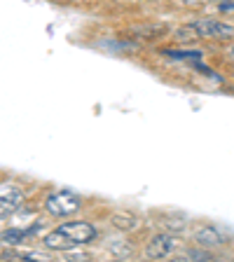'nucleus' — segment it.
I'll list each match as a JSON object with an SVG mask.
<instances>
[{"mask_svg":"<svg viewBox=\"0 0 234 262\" xmlns=\"http://www.w3.org/2000/svg\"><path fill=\"white\" fill-rule=\"evenodd\" d=\"M190 28L199 38H234V26L225 21H216V19H197V21H192Z\"/></svg>","mask_w":234,"mask_h":262,"instance_id":"3","label":"nucleus"},{"mask_svg":"<svg viewBox=\"0 0 234 262\" xmlns=\"http://www.w3.org/2000/svg\"><path fill=\"white\" fill-rule=\"evenodd\" d=\"M220 10H234V3H223V5H220Z\"/></svg>","mask_w":234,"mask_h":262,"instance_id":"10","label":"nucleus"},{"mask_svg":"<svg viewBox=\"0 0 234 262\" xmlns=\"http://www.w3.org/2000/svg\"><path fill=\"white\" fill-rule=\"evenodd\" d=\"M162 262H190V257H166V260H162Z\"/></svg>","mask_w":234,"mask_h":262,"instance_id":"9","label":"nucleus"},{"mask_svg":"<svg viewBox=\"0 0 234 262\" xmlns=\"http://www.w3.org/2000/svg\"><path fill=\"white\" fill-rule=\"evenodd\" d=\"M176 246H178V239L174 234H157L145 246V255L153 260H166L176 251Z\"/></svg>","mask_w":234,"mask_h":262,"instance_id":"4","label":"nucleus"},{"mask_svg":"<svg viewBox=\"0 0 234 262\" xmlns=\"http://www.w3.org/2000/svg\"><path fill=\"white\" fill-rule=\"evenodd\" d=\"M195 241L202 248H213V246H220L225 241V236L220 234L216 227H199L195 232Z\"/></svg>","mask_w":234,"mask_h":262,"instance_id":"7","label":"nucleus"},{"mask_svg":"<svg viewBox=\"0 0 234 262\" xmlns=\"http://www.w3.org/2000/svg\"><path fill=\"white\" fill-rule=\"evenodd\" d=\"M45 208L56 218H66V215H73L80 211V196L71 190H56L47 196Z\"/></svg>","mask_w":234,"mask_h":262,"instance_id":"2","label":"nucleus"},{"mask_svg":"<svg viewBox=\"0 0 234 262\" xmlns=\"http://www.w3.org/2000/svg\"><path fill=\"white\" fill-rule=\"evenodd\" d=\"M22 202H24V194L19 190H14V187L3 192V194H0V220L14 215V213L22 208Z\"/></svg>","mask_w":234,"mask_h":262,"instance_id":"5","label":"nucleus"},{"mask_svg":"<svg viewBox=\"0 0 234 262\" xmlns=\"http://www.w3.org/2000/svg\"><path fill=\"white\" fill-rule=\"evenodd\" d=\"M229 54H232V59H234V45H232V52H229Z\"/></svg>","mask_w":234,"mask_h":262,"instance_id":"11","label":"nucleus"},{"mask_svg":"<svg viewBox=\"0 0 234 262\" xmlns=\"http://www.w3.org/2000/svg\"><path fill=\"white\" fill-rule=\"evenodd\" d=\"M3 262H52L47 253H35V251H7L3 253Z\"/></svg>","mask_w":234,"mask_h":262,"instance_id":"6","label":"nucleus"},{"mask_svg":"<svg viewBox=\"0 0 234 262\" xmlns=\"http://www.w3.org/2000/svg\"><path fill=\"white\" fill-rule=\"evenodd\" d=\"M94 239H96V227L84 223V220H75V223L59 225L49 234H45L42 244L52 251H73L80 246H87Z\"/></svg>","mask_w":234,"mask_h":262,"instance_id":"1","label":"nucleus"},{"mask_svg":"<svg viewBox=\"0 0 234 262\" xmlns=\"http://www.w3.org/2000/svg\"><path fill=\"white\" fill-rule=\"evenodd\" d=\"M33 232H35V227H28V229H10V232H5V234H3V239H5V241H22V239H26V236H31Z\"/></svg>","mask_w":234,"mask_h":262,"instance_id":"8","label":"nucleus"}]
</instances>
